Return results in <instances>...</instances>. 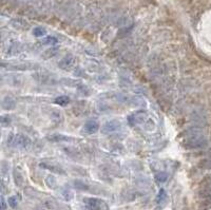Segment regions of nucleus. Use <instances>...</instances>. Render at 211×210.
Listing matches in <instances>:
<instances>
[{
	"instance_id": "1",
	"label": "nucleus",
	"mask_w": 211,
	"mask_h": 210,
	"mask_svg": "<svg viewBox=\"0 0 211 210\" xmlns=\"http://www.w3.org/2000/svg\"><path fill=\"white\" fill-rule=\"evenodd\" d=\"M7 143L12 147L16 149H21V150H26L32 145V140L30 139V137L25 134H11Z\"/></svg>"
},
{
	"instance_id": "2",
	"label": "nucleus",
	"mask_w": 211,
	"mask_h": 210,
	"mask_svg": "<svg viewBox=\"0 0 211 210\" xmlns=\"http://www.w3.org/2000/svg\"><path fill=\"white\" fill-rule=\"evenodd\" d=\"M85 206L88 210H110L109 205L103 200L98 198H85Z\"/></svg>"
},
{
	"instance_id": "3",
	"label": "nucleus",
	"mask_w": 211,
	"mask_h": 210,
	"mask_svg": "<svg viewBox=\"0 0 211 210\" xmlns=\"http://www.w3.org/2000/svg\"><path fill=\"white\" fill-rule=\"evenodd\" d=\"M128 121H129L130 126H137V125H145L149 121L148 119V114L145 111H137V112L131 114L128 117Z\"/></svg>"
},
{
	"instance_id": "4",
	"label": "nucleus",
	"mask_w": 211,
	"mask_h": 210,
	"mask_svg": "<svg viewBox=\"0 0 211 210\" xmlns=\"http://www.w3.org/2000/svg\"><path fill=\"white\" fill-rule=\"evenodd\" d=\"M122 128V123L118 121V119H112V121H109L101 127V132L103 134H112L115 133V132L119 131Z\"/></svg>"
},
{
	"instance_id": "5",
	"label": "nucleus",
	"mask_w": 211,
	"mask_h": 210,
	"mask_svg": "<svg viewBox=\"0 0 211 210\" xmlns=\"http://www.w3.org/2000/svg\"><path fill=\"white\" fill-rule=\"evenodd\" d=\"M40 167L44 169H48L50 170V171L54 172V173H57V174H66V171L63 170V168L61 166H59L58 164L54 163V162H42L39 165Z\"/></svg>"
},
{
	"instance_id": "6",
	"label": "nucleus",
	"mask_w": 211,
	"mask_h": 210,
	"mask_svg": "<svg viewBox=\"0 0 211 210\" xmlns=\"http://www.w3.org/2000/svg\"><path fill=\"white\" fill-rule=\"evenodd\" d=\"M7 69L9 70H18V71H28V70H34V68H38V66L35 63H30V62H23V63H16V65H11L7 63Z\"/></svg>"
},
{
	"instance_id": "7",
	"label": "nucleus",
	"mask_w": 211,
	"mask_h": 210,
	"mask_svg": "<svg viewBox=\"0 0 211 210\" xmlns=\"http://www.w3.org/2000/svg\"><path fill=\"white\" fill-rule=\"evenodd\" d=\"M99 124L97 123L96 121H88L87 123L84 125L82 127V130L85 134H94L99 130Z\"/></svg>"
},
{
	"instance_id": "8",
	"label": "nucleus",
	"mask_w": 211,
	"mask_h": 210,
	"mask_svg": "<svg viewBox=\"0 0 211 210\" xmlns=\"http://www.w3.org/2000/svg\"><path fill=\"white\" fill-rule=\"evenodd\" d=\"M74 62H75V58L72 56V55H67V56H65L60 60L58 66H59V68H61L62 70H69V69L74 66Z\"/></svg>"
},
{
	"instance_id": "9",
	"label": "nucleus",
	"mask_w": 211,
	"mask_h": 210,
	"mask_svg": "<svg viewBox=\"0 0 211 210\" xmlns=\"http://www.w3.org/2000/svg\"><path fill=\"white\" fill-rule=\"evenodd\" d=\"M48 140L50 142H72L74 140L73 139H71L70 136H67V135H62V134H52L49 135L47 137Z\"/></svg>"
},
{
	"instance_id": "10",
	"label": "nucleus",
	"mask_w": 211,
	"mask_h": 210,
	"mask_svg": "<svg viewBox=\"0 0 211 210\" xmlns=\"http://www.w3.org/2000/svg\"><path fill=\"white\" fill-rule=\"evenodd\" d=\"M13 175H14L15 184L17 185L18 187H22L23 184H25V177H23V174L21 173L18 169H15L14 172H13Z\"/></svg>"
},
{
	"instance_id": "11",
	"label": "nucleus",
	"mask_w": 211,
	"mask_h": 210,
	"mask_svg": "<svg viewBox=\"0 0 211 210\" xmlns=\"http://www.w3.org/2000/svg\"><path fill=\"white\" fill-rule=\"evenodd\" d=\"M71 99L69 96H66V95H62V96H58L57 98H55L54 103L56 105L60 106V107H66V106H68L69 103H70Z\"/></svg>"
},
{
	"instance_id": "12",
	"label": "nucleus",
	"mask_w": 211,
	"mask_h": 210,
	"mask_svg": "<svg viewBox=\"0 0 211 210\" xmlns=\"http://www.w3.org/2000/svg\"><path fill=\"white\" fill-rule=\"evenodd\" d=\"M201 196L204 199V200L211 202V185L205 187L204 189L201 191Z\"/></svg>"
},
{
	"instance_id": "13",
	"label": "nucleus",
	"mask_w": 211,
	"mask_h": 210,
	"mask_svg": "<svg viewBox=\"0 0 211 210\" xmlns=\"http://www.w3.org/2000/svg\"><path fill=\"white\" fill-rule=\"evenodd\" d=\"M45 183H47L48 187L51 188V189H55V188L57 187V182H56L55 177L53 176V175H49V176H47V179H45Z\"/></svg>"
},
{
	"instance_id": "14",
	"label": "nucleus",
	"mask_w": 211,
	"mask_h": 210,
	"mask_svg": "<svg viewBox=\"0 0 211 210\" xmlns=\"http://www.w3.org/2000/svg\"><path fill=\"white\" fill-rule=\"evenodd\" d=\"M74 186H75L76 189L78 190H81V191H89V186H88L87 184H85V183L80 182V180H75L74 182Z\"/></svg>"
},
{
	"instance_id": "15",
	"label": "nucleus",
	"mask_w": 211,
	"mask_h": 210,
	"mask_svg": "<svg viewBox=\"0 0 211 210\" xmlns=\"http://www.w3.org/2000/svg\"><path fill=\"white\" fill-rule=\"evenodd\" d=\"M56 53H57V49H50V50L44 51V54L41 55V57L44 58V59H49V58L53 57L54 55H56Z\"/></svg>"
},
{
	"instance_id": "16",
	"label": "nucleus",
	"mask_w": 211,
	"mask_h": 210,
	"mask_svg": "<svg viewBox=\"0 0 211 210\" xmlns=\"http://www.w3.org/2000/svg\"><path fill=\"white\" fill-rule=\"evenodd\" d=\"M168 179V175L167 173H165V172H159V173H157L155 175V180L156 183H158V184H162V183H165Z\"/></svg>"
},
{
	"instance_id": "17",
	"label": "nucleus",
	"mask_w": 211,
	"mask_h": 210,
	"mask_svg": "<svg viewBox=\"0 0 211 210\" xmlns=\"http://www.w3.org/2000/svg\"><path fill=\"white\" fill-rule=\"evenodd\" d=\"M166 199H167L166 191H165L164 189H161V190H159V192H158V194H157V196H156L157 204H162L164 201H166Z\"/></svg>"
},
{
	"instance_id": "18",
	"label": "nucleus",
	"mask_w": 211,
	"mask_h": 210,
	"mask_svg": "<svg viewBox=\"0 0 211 210\" xmlns=\"http://www.w3.org/2000/svg\"><path fill=\"white\" fill-rule=\"evenodd\" d=\"M61 194H62L63 199L67 201H70L73 199V193H72V191L69 189H63L62 192H61Z\"/></svg>"
},
{
	"instance_id": "19",
	"label": "nucleus",
	"mask_w": 211,
	"mask_h": 210,
	"mask_svg": "<svg viewBox=\"0 0 211 210\" xmlns=\"http://www.w3.org/2000/svg\"><path fill=\"white\" fill-rule=\"evenodd\" d=\"M7 203H9V205L12 207V208H16L18 205L17 198H16V196H10V198L7 199Z\"/></svg>"
},
{
	"instance_id": "20",
	"label": "nucleus",
	"mask_w": 211,
	"mask_h": 210,
	"mask_svg": "<svg viewBox=\"0 0 211 210\" xmlns=\"http://www.w3.org/2000/svg\"><path fill=\"white\" fill-rule=\"evenodd\" d=\"M33 33L36 37H40V36L45 35V30L42 28H36V29H34Z\"/></svg>"
},
{
	"instance_id": "21",
	"label": "nucleus",
	"mask_w": 211,
	"mask_h": 210,
	"mask_svg": "<svg viewBox=\"0 0 211 210\" xmlns=\"http://www.w3.org/2000/svg\"><path fill=\"white\" fill-rule=\"evenodd\" d=\"M55 43H57V39L52 36L47 37L44 40V44H55Z\"/></svg>"
},
{
	"instance_id": "22",
	"label": "nucleus",
	"mask_w": 211,
	"mask_h": 210,
	"mask_svg": "<svg viewBox=\"0 0 211 210\" xmlns=\"http://www.w3.org/2000/svg\"><path fill=\"white\" fill-rule=\"evenodd\" d=\"M7 204L5 203L3 196H1V210H5L7 209Z\"/></svg>"
}]
</instances>
